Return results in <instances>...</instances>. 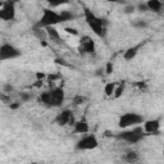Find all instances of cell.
I'll list each match as a JSON object with an SVG mask.
<instances>
[{"mask_svg": "<svg viewBox=\"0 0 164 164\" xmlns=\"http://www.w3.org/2000/svg\"><path fill=\"white\" fill-rule=\"evenodd\" d=\"M83 14H85V21L89 24V27L92 30V32L100 37L105 38L107 37V19H104L101 17H98L92 11H90L89 8H83Z\"/></svg>", "mask_w": 164, "mask_h": 164, "instance_id": "1", "label": "cell"}, {"mask_svg": "<svg viewBox=\"0 0 164 164\" xmlns=\"http://www.w3.org/2000/svg\"><path fill=\"white\" fill-rule=\"evenodd\" d=\"M62 23L60 16L58 12L53 11L51 8H44L41 17L38 22L33 26V28H46V27H55L56 24Z\"/></svg>", "mask_w": 164, "mask_h": 164, "instance_id": "2", "label": "cell"}, {"mask_svg": "<svg viewBox=\"0 0 164 164\" xmlns=\"http://www.w3.org/2000/svg\"><path fill=\"white\" fill-rule=\"evenodd\" d=\"M114 137L133 145V144H139L144 137H145V132H144L141 126H135L131 130H126V131H122V132L117 133Z\"/></svg>", "mask_w": 164, "mask_h": 164, "instance_id": "3", "label": "cell"}, {"mask_svg": "<svg viewBox=\"0 0 164 164\" xmlns=\"http://www.w3.org/2000/svg\"><path fill=\"white\" fill-rule=\"evenodd\" d=\"M144 117L139 113H133V112H130V113H124L119 117V121H118V126L119 128H130V127H135V126H140L141 123H144Z\"/></svg>", "mask_w": 164, "mask_h": 164, "instance_id": "4", "label": "cell"}, {"mask_svg": "<svg viewBox=\"0 0 164 164\" xmlns=\"http://www.w3.org/2000/svg\"><path fill=\"white\" fill-rule=\"evenodd\" d=\"M18 56H21V50L18 47H16L13 44L4 42L0 45V62L12 60Z\"/></svg>", "mask_w": 164, "mask_h": 164, "instance_id": "5", "label": "cell"}, {"mask_svg": "<svg viewBox=\"0 0 164 164\" xmlns=\"http://www.w3.org/2000/svg\"><path fill=\"white\" fill-rule=\"evenodd\" d=\"M99 146V140L94 133L85 135L76 144V150L85 151V150H94Z\"/></svg>", "mask_w": 164, "mask_h": 164, "instance_id": "6", "label": "cell"}, {"mask_svg": "<svg viewBox=\"0 0 164 164\" xmlns=\"http://www.w3.org/2000/svg\"><path fill=\"white\" fill-rule=\"evenodd\" d=\"M16 18V3L4 2V5L0 8V19L2 21L11 22Z\"/></svg>", "mask_w": 164, "mask_h": 164, "instance_id": "7", "label": "cell"}, {"mask_svg": "<svg viewBox=\"0 0 164 164\" xmlns=\"http://www.w3.org/2000/svg\"><path fill=\"white\" fill-rule=\"evenodd\" d=\"M96 46H95V41L90 36H82L80 40V47L78 51L81 54H95Z\"/></svg>", "mask_w": 164, "mask_h": 164, "instance_id": "8", "label": "cell"}, {"mask_svg": "<svg viewBox=\"0 0 164 164\" xmlns=\"http://www.w3.org/2000/svg\"><path fill=\"white\" fill-rule=\"evenodd\" d=\"M142 130L145 135H159L160 133V119H149L144 121Z\"/></svg>", "mask_w": 164, "mask_h": 164, "instance_id": "9", "label": "cell"}, {"mask_svg": "<svg viewBox=\"0 0 164 164\" xmlns=\"http://www.w3.org/2000/svg\"><path fill=\"white\" fill-rule=\"evenodd\" d=\"M50 91V96H51V108H58L62 107V104L64 101V91L62 87H54Z\"/></svg>", "mask_w": 164, "mask_h": 164, "instance_id": "10", "label": "cell"}, {"mask_svg": "<svg viewBox=\"0 0 164 164\" xmlns=\"http://www.w3.org/2000/svg\"><path fill=\"white\" fill-rule=\"evenodd\" d=\"M73 112L71 110V109H64V110H62L60 113H58V115L55 117V119H54V122L58 124V126H62V127H64V126H68L69 124V121H71V118L73 117Z\"/></svg>", "mask_w": 164, "mask_h": 164, "instance_id": "11", "label": "cell"}, {"mask_svg": "<svg viewBox=\"0 0 164 164\" xmlns=\"http://www.w3.org/2000/svg\"><path fill=\"white\" fill-rule=\"evenodd\" d=\"M73 131L80 135H85L90 131V126H89V122L86 119V117H82L81 119L76 121L74 126H73Z\"/></svg>", "mask_w": 164, "mask_h": 164, "instance_id": "12", "label": "cell"}, {"mask_svg": "<svg viewBox=\"0 0 164 164\" xmlns=\"http://www.w3.org/2000/svg\"><path fill=\"white\" fill-rule=\"evenodd\" d=\"M142 45H144V42L137 44V45H133V46L128 47V49L123 53V59H124V60H127V62H130V60L133 59V58H136V55L139 54V51H140V49L142 47Z\"/></svg>", "mask_w": 164, "mask_h": 164, "instance_id": "13", "label": "cell"}, {"mask_svg": "<svg viewBox=\"0 0 164 164\" xmlns=\"http://www.w3.org/2000/svg\"><path fill=\"white\" fill-rule=\"evenodd\" d=\"M45 30V32H46V36H47V38H49L50 41H53V42H56V44H59L60 42V35H59V32H58V30L55 27H46V28H44Z\"/></svg>", "mask_w": 164, "mask_h": 164, "instance_id": "14", "label": "cell"}, {"mask_svg": "<svg viewBox=\"0 0 164 164\" xmlns=\"http://www.w3.org/2000/svg\"><path fill=\"white\" fill-rule=\"evenodd\" d=\"M146 7H148V11L154 12V13H160L162 12V8H163V3L160 0H149V2H145Z\"/></svg>", "mask_w": 164, "mask_h": 164, "instance_id": "15", "label": "cell"}, {"mask_svg": "<svg viewBox=\"0 0 164 164\" xmlns=\"http://www.w3.org/2000/svg\"><path fill=\"white\" fill-rule=\"evenodd\" d=\"M123 160L128 163V164H135V163H137L140 160V155H139V153L137 151H127L126 154H124V157H123Z\"/></svg>", "mask_w": 164, "mask_h": 164, "instance_id": "16", "label": "cell"}, {"mask_svg": "<svg viewBox=\"0 0 164 164\" xmlns=\"http://www.w3.org/2000/svg\"><path fill=\"white\" fill-rule=\"evenodd\" d=\"M38 101L41 104H44L45 107L51 108V96H50V91H44L38 96Z\"/></svg>", "mask_w": 164, "mask_h": 164, "instance_id": "17", "label": "cell"}, {"mask_svg": "<svg viewBox=\"0 0 164 164\" xmlns=\"http://www.w3.org/2000/svg\"><path fill=\"white\" fill-rule=\"evenodd\" d=\"M124 87H126L124 82H121V83H118L117 86H115L114 92H113V98H114V99H119L121 96L123 95V92H124Z\"/></svg>", "mask_w": 164, "mask_h": 164, "instance_id": "18", "label": "cell"}, {"mask_svg": "<svg viewBox=\"0 0 164 164\" xmlns=\"http://www.w3.org/2000/svg\"><path fill=\"white\" fill-rule=\"evenodd\" d=\"M59 16H60V21H62V23L74 19V14H73L72 12H69V11H62V12L59 13Z\"/></svg>", "mask_w": 164, "mask_h": 164, "instance_id": "19", "label": "cell"}, {"mask_svg": "<svg viewBox=\"0 0 164 164\" xmlns=\"http://www.w3.org/2000/svg\"><path fill=\"white\" fill-rule=\"evenodd\" d=\"M115 86H117V83H115V82H108L107 85L104 86V94L107 95V96H113Z\"/></svg>", "mask_w": 164, "mask_h": 164, "instance_id": "20", "label": "cell"}, {"mask_svg": "<svg viewBox=\"0 0 164 164\" xmlns=\"http://www.w3.org/2000/svg\"><path fill=\"white\" fill-rule=\"evenodd\" d=\"M132 26L135 28H137V30H144V28H146L149 26V23L146 21H144V19H136V21L132 22Z\"/></svg>", "mask_w": 164, "mask_h": 164, "instance_id": "21", "label": "cell"}, {"mask_svg": "<svg viewBox=\"0 0 164 164\" xmlns=\"http://www.w3.org/2000/svg\"><path fill=\"white\" fill-rule=\"evenodd\" d=\"M19 98H21V101L22 103H27L32 99V94L28 92V91H21L19 92Z\"/></svg>", "mask_w": 164, "mask_h": 164, "instance_id": "22", "label": "cell"}, {"mask_svg": "<svg viewBox=\"0 0 164 164\" xmlns=\"http://www.w3.org/2000/svg\"><path fill=\"white\" fill-rule=\"evenodd\" d=\"M123 12L126 14H133L136 12V7H135V4H126L123 8Z\"/></svg>", "mask_w": 164, "mask_h": 164, "instance_id": "23", "label": "cell"}, {"mask_svg": "<svg viewBox=\"0 0 164 164\" xmlns=\"http://www.w3.org/2000/svg\"><path fill=\"white\" fill-rule=\"evenodd\" d=\"M3 92L7 95H11L12 92H14V86L12 83H5L3 86Z\"/></svg>", "mask_w": 164, "mask_h": 164, "instance_id": "24", "label": "cell"}, {"mask_svg": "<svg viewBox=\"0 0 164 164\" xmlns=\"http://www.w3.org/2000/svg\"><path fill=\"white\" fill-rule=\"evenodd\" d=\"M86 100H87V99H86L85 96H82V95H77V96H74V98H73V104H74V105H82Z\"/></svg>", "mask_w": 164, "mask_h": 164, "instance_id": "25", "label": "cell"}, {"mask_svg": "<svg viewBox=\"0 0 164 164\" xmlns=\"http://www.w3.org/2000/svg\"><path fill=\"white\" fill-rule=\"evenodd\" d=\"M0 103H4V104H11L12 100H11V95H7L4 92H0Z\"/></svg>", "mask_w": 164, "mask_h": 164, "instance_id": "26", "label": "cell"}, {"mask_svg": "<svg viewBox=\"0 0 164 164\" xmlns=\"http://www.w3.org/2000/svg\"><path fill=\"white\" fill-rule=\"evenodd\" d=\"M136 7V11L141 12V13H145V12H149L148 11V7H146V3H139L137 5H135Z\"/></svg>", "mask_w": 164, "mask_h": 164, "instance_id": "27", "label": "cell"}, {"mask_svg": "<svg viewBox=\"0 0 164 164\" xmlns=\"http://www.w3.org/2000/svg\"><path fill=\"white\" fill-rule=\"evenodd\" d=\"M104 72L107 74H112L113 73V62H108L107 63V65H105V68H104Z\"/></svg>", "mask_w": 164, "mask_h": 164, "instance_id": "28", "label": "cell"}, {"mask_svg": "<svg viewBox=\"0 0 164 164\" xmlns=\"http://www.w3.org/2000/svg\"><path fill=\"white\" fill-rule=\"evenodd\" d=\"M47 77V81H49V83H54L56 80H60L62 77L59 74H50V76H46Z\"/></svg>", "mask_w": 164, "mask_h": 164, "instance_id": "29", "label": "cell"}, {"mask_svg": "<svg viewBox=\"0 0 164 164\" xmlns=\"http://www.w3.org/2000/svg\"><path fill=\"white\" fill-rule=\"evenodd\" d=\"M64 31H65L67 33L73 35V36H78V31H77L76 28H73V27H65V28H64Z\"/></svg>", "mask_w": 164, "mask_h": 164, "instance_id": "30", "label": "cell"}, {"mask_svg": "<svg viewBox=\"0 0 164 164\" xmlns=\"http://www.w3.org/2000/svg\"><path fill=\"white\" fill-rule=\"evenodd\" d=\"M19 107H21V103H19V101H14V103L9 104V108H11L12 110H17Z\"/></svg>", "mask_w": 164, "mask_h": 164, "instance_id": "31", "label": "cell"}, {"mask_svg": "<svg viewBox=\"0 0 164 164\" xmlns=\"http://www.w3.org/2000/svg\"><path fill=\"white\" fill-rule=\"evenodd\" d=\"M45 77H46V74L42 73V72H41V73H40V72H37V73H36V78H37V81H42V80L45 78Z\"/></svg>", "mask_w": 164, "mask_h": 164, "instance_id": "32", "label": "cell"}, {"mask_svg": "<svg viewBox=\"0 0 164 164\" xmlns=\"http://www.w3.org/2000/svg\"><path fill=\"white\" fill-rule=\"evenodd\" d=\"M104 74V68H98L96 69V72H95V76H103Z\"/></svg>", "mask_w": 164, "mask_h": 164, "instance_id": "33", "label": "cell"}, {"mask_svg": "<svg viewBox=\"0 0 164 164\" xmlns=\"http://www.w3.org/2000/svg\"><path fill=\"white\" fill-rule=\"evenodd\" d=\"M137 86H139L140 90H145V89H146V83H145V82H139Z\"/></svg>", "mask_w": 164, "mask_h": 164, "instance_id": "34", "label": "cell"}, {"mask_svg": "<svg viewBox=\"0 0 164 164\" xmlns=\"http://www.w3.org/2000/svg\"><path fill=\"white\" fill-rule=\"evenodd\" d=\"M42 86V81H36V83H33V87H37V89H40Z\"/></svg>", "mask_w": 164, "mask_h": 164, "instance_id": "35", "label": "cell"}, {"mask_svg": "<svg viewBox=\"0 0 164 164\" xmlns=\"http://www.w3.org/2000/svg\"><path fill=\"white\" fill-rule=\"evenodd\" d=\"M56 63H58V64H63V65H67V63L64 62V59H56Z\"/></svg>", "mask_w": 164, "mask_h": 164, "instance_id": "36", "label": "cell"}, {"mask_svg": "<svg viewBox=\"0 0 164 164\" xmlns=\"http://www.w3.org/2000/svg\"><path fill=\"white\" fill-rule=\"evenodd\" d=\"M3 5H4V2H0V8H2Z\"/></svg>", "mask_w": 164, "mask_h": 164, "instance_id": "37", "label": "cell"}, {"mask_svg": "<svg viewBox=\"0 0 164 164\" xmlns=\"http://www.w3.org/2000/svg\"><path fill=\"white\" fill-rule=\"evenodd\" d=\"M31 164H37V163H31Z\"/></svg>", "mask_w": 164, "mask_h": 164, "instance_id": "38", "label": "cell"}]
</instances>
